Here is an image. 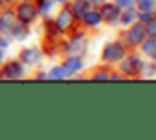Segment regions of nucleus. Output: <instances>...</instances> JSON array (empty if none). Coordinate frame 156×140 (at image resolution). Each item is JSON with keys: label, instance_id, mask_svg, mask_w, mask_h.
I'll return each instance as SVG.
<instances>
[{"label": "nucleus", "instance_id": "39448f33", "mask_svg": "<svg viewBox=\"0 0 156 140\" xmlns=\"http://www.w3.org/2000/svg\"><path fill=\"white\" fill-rule=\"evenodd\" d=\"M2 76L4 78H18V76H22V66L18 64V62H11V64H7L4 71H2Z\"/></svg>", "mask_w": 156, "mask_h": 140}, {"label": "nucleus", "instance_id": "1a4fd4ad", "mask_svg": "<svg viewBox=\"0 0 156 140\" xmlns=\"http://www.w3.org/2000/svg\"><path fill=\"white\" fill-rule=\"evenodd\" d=\"M13 26H15V17L11 13H5L0 17V31H11Z\"/></svg>", "mask_w": 156, "mask_h": 140}, {"label": "nucleus", "instance_id": "a211bd4d", "mask_svg": "<svg viewBox=\"0 0 156 140\" xmlns=\"http://www.w3.org/2000/svg\"><path fill=\"white\" fill-rule=\"evenodd\" d=\"M145 33H151V36H156V20H149L147 22Z\"/></svg>", "mask_w": 156, "mask_h": 140}, {"label": "nucleus", "instance_id": "f03ea898", "mask_svg": "<svg viewBox=\"0 0 156 140\" xmlns=\"http://www.w3.org/2000/svg\"><path fill=\"white\" fill-rule=\"evenodd\" d=\"M37 9H38V7H37V6H33V4H29V2L22 4V6L18 7V18H20V22H24V24L33 22V20H35V17L38 15V11H37Z\"/></svg>", "mask_w": 156, "mask_h": 140}, {"label": "nucleus", "instance_id": "9b49d317", "mask_svg": "<svg viewBox=\"0 0 156 140\" xmlns=\"http://www.w3.org/2000/svg\"><path fill=\"white\" fill-rule=\"evenodd\" d=\"M83 20H85V24H87V26H98V24H100V20H102V17H100V13H98V11L89 9V11L83 15Z\"/></svg>", "mask_w": 156, "mask_h": 140}, {"label": "nucleus", "instance_id": "9d476101", "mask_svg": "<svg viewBox=\"0 0 156 140\" xmlns=\"http://www.w3.org/2000/svg\"><path fill=\"white\" fill-rule=\"evenodd\" d=\"M80 68H82V60H80V58H69V60L64 64L66 75H73V73H76Z\"/></svg>", "mask_w": 156, "mask_h": 140}, {"label": "nucleus", "instance_id": "423d86ee", "mask_svg": "<svg viewBox=\"0 0 156 140\" xmlns=\"http://www.w3.org/2000/svg\"><path fill=\"white\" fill-rule=\"evenodd\" d=\"M100 17L105 18V20H109V22H113V20H116L118 17H120V9H118L116 6H113V4H105V6L102 7Z\"/></svg>", "mask_w": 156, "mask_h": 140}, {"label": "nucleus", "instance_id": "7ed1b4c3", "mask_svg": "<svg viewBox=\"0 0 156 140\" xmlns=\"http://www.w3.org/2000/svg\"><path fill=\"white\" fill-rule=\"evenodd\" d=\"M142 66H144V64H142L136 57H131V58H127V60L122 64V71H125L127 75H136Z\"/></svg>", "mask_w": 156, "mask_h": 140}, {"label": "nucleus", "instance_id": "412c9836", "mask_svg": "<svg viewBox=\"0 0 156 140\" xmlns=\"http://www.w3.org/2000/svg\"><path fill=\"white\" fill-rule=\"evenodd\" d=\"M133 2L134 0H116V4L122 6V7H129V6H133Z\"/></svg>", "mask_w": 156, "mask_h": 140}, {"label": "nucleus", "instance_id": "393cba45", "mask_svg": "<svg viewBox=\"0 0 156 140\" xmlns=\"http://www.w3.org/2000/svg\"><path fill=\"white\" fill-rule=\"evenodd\" d=\"M7 2H13V0H7Z\"/></svg>", "mask_w": 156, "mask_h": 140}, {"label": "nucleus", "instance_id": "f3484780", "mask_svg": "<svg viewBox=\"0 0 156 140\" xmlns=\"http://www.w3.org/2000/svg\"><path fill=\"white\" fill-rule=\"evenodd\" d=\"M49 76L51 78H64L66 76V71H64V68H55V69L49 73Z\"/></svg>", "mask_w": 156, "mask_h": 140}, {"label": "nucleus", "instance_id": "0eeeda50", "mask_svg": "<svg viewBox=\"0 0 156 140\" xmlns=\"http://www.w3.org/2000/svg\"><path fill=\"white\" fill-rule=\"evenodd\" d=\"M56 24H58V29H67V28L73 24V13H71V11H67V9H64V11L58 15Z\"/></svg>", "mask_w": 156, "mask_h": 140}, {"label": "nucleus", "instance_id": "4468645a", "mask_svg": "<svg viewBox=\"0 0 156 140\" xmlns=\"http://www.w3.org/2000/svg\"><path fill=\"white\" fill-rule=\"evenodd\" d=\"M26 26H27V24H24V22H22L20 26H18V24H15V26L11 28V31L15 33V36H16L18 40H24V38L27 36V29H26Z\"/></svg>", "mask_w": 156, "mask_h": 140}, {"label": "nucleus", "instance_id": "b1692460", "mask_svg": "<svg viewBox=\"0 0 156 140\" xmlns=\"http://www.w3.org/2000/svg\"><path fill=\"white\" fill-rule=\"evenodd\" d=\"M58 2H64V0H58Z\"/></svg>", "mask_w": 156, "mask_h": 140}, {"label": "nucleus", "instance_id": "2eb2a0df", "mask_svg": "<svg viewBox=\"0 0 156 140\" xmlns=\"http://www.w3.org/2000/svg\"><path fill=\"white\" fill-rule=\"evenodd\" d=\"M136 6L140 7V11H151L154 6V0H136Z\"/></svg>", "mask_w": 156, "mask_h": 140}, {"label": "nucleus", "instance_id": "6ab92c4d", "mask_svg": "<svg viewBox=\"0 0 156 140\" xmlns=\"http://www.w3.org/2000/svg\"><path fill=\"white\" fill-rule=\"evenodd\" d=\"M49 7H51V2H49V0H40V11L45 13Z\"/></svg>", "mask_w": 156, "mask_h": 140}, {"label": "nucleus", "instance_id": "20e7f679", "mask_svg": "<svg viewBox=\"0 0 156 140\" xmlns=\"http://www.w3.org/2000/svg\"><path fill=\"white\" fill-rule=\"evenodd\" d=\"M144 38H145V28L142 24H136L131 28V31H129V42L131 44H140Z\"/></svg>", "mask_w": 156, "mask_h": 140}, {"label": "nucleus", "instance_id": "ddd939ff", "mask_svg": "<svg viewBox=\"0 0 156 140\" xmlns=\"http://www.w3.org/2000/svg\"><path fill=\"white\" fill-rule=\"evenodd\" d=\"M144 51H145L149 57L156 58V36H151V38L144 44Z\"/></svg>", "mask_w": 156, "mask_h": 140}, {"label": "nucleus", "instance_id": "6e6552de", "mask_svg": "<svg viewBox=\"0 0 156 140\" xmlns=\"http://www.w3.org/2000/svg\"><path fill=\"white\" fill-rule=\"evenodd\" d=\"M20 58H22V62H26V64H37L40 60V53L37 49H24L22 55H20Z\"/></svg>", "mask_w": 156, "mask_h": 140}, {"label": "nucleus", "instance_id": "f8f14e48", "mask_svg": "<svg viewBox=\"0 0 156 140\" xmlns=\"http://www.w3.org/2000/svg\"><path fill=\"white\" fill-rule=\"evenodd\" d=\"M73 9H75V11H73V15H75V17H78V18H83V15L89 11V4H87L85 0H78L76 4L73 6Z\"/></svg>", "mask_w": 156, "mask_h": 140}, {"label": "nucleus", "instance_id": "4be33fe9", "mask_svg": "<svg viewBox=\"0 0 156 140\" xmlns=\"http://www.w3.org/2000/svg\"><path fill=\"white\" fill-rule=\"evenodd\" d=\"M94 78H107V73H98Z\"/></svg>", "mask_w": 156, "mask_h": 140}, {"label": "nucleus", "instance_id": "dca6fc26", "mask_svg": "<svg viewBox=\"0 0 156 140\" xmlns=\"http://www.w3.org/2000/svg\"><path fill=\"white\" fill-rule=\"evenodd\" d=\"M134 17H136V13H134L133 9H129L127 13L122 15V24H131V22L134 20Z\"/></svg>", "mask_w": 156, "mask_h": 140}, {"label": "nucleus", "instance_id": "f257e3e1", "mask_svg": "<svg viewBox=\"0 0 156 140\" xmlns=\"http://www.w3.org/2000/svg\"><path fill=\"white\" fill-rule=\"evenodd\" d=\"M123 55H125V49H123V46L118 44V42L107 44V46L104 47V58L109 60V62H116V60H120Z\"/></svg>", "mask_w": 156, "mask_h": 140}, {"label": "nucleus", "instance_id": "aec40b11", "mask_svg": "<svg viewBox=\"0 0 156 140\" xmlns=\"http://www.w3.org/2000/svg\"><path fill=\"white\" fill-rule=\"evenodd\" d=\"M80 47H82V44H78V40H75L73 46L69 47V53H76V51H80Z\"/></svg>", "mask_w": 156, "mask_h": 140}, {"label": "nucleus", "instance_id": "5701e85b", "mask_svg": "<svg viewBox=\"0 0 156 140\" xmlns=\"http://www.w3.org/2000/svg\"><path fill=\"white\" fill-rule=\"evenodd\" d=\"M0 47H7V40H2L0 38Z\"/></svg>", "mask_w": 156, "mask_h": 140}]
</instances>
